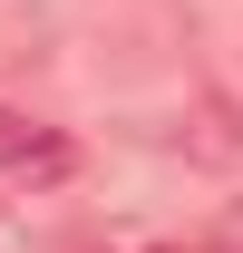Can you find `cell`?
Masks as SVG:
<instances>
[{
    "mask_svg": "<svg viewBox=\"0 0 243 253\" xmlns=\"http://www.w3.org/2000/svg\"><path fill=\"white\" fill-rule=\"evenodd\" d=\"M156 253H185V244H156Z\"/></svg>",
    "mask_w": 243,
    "mask_h": 253,
    "instance_id": "7a4b0ae2",
    "label": "cell"
},
{
    "mask_svg": "<svg viewBox=\"0 0 243 253\" xmlns=\"http://www.w3.org/2000/svg\"><path fill=\"white\" fill-rule=\"evenodd\" d=\"M68 166H78V146H68L59 126L20 117V107H0V175H20V185H59Z\"/></svg>",
    "mask_w": 243,
    "mask_h": 253,
    "instance_id": "6da1fadb",
    "label": "cell"
}]
</instances>
